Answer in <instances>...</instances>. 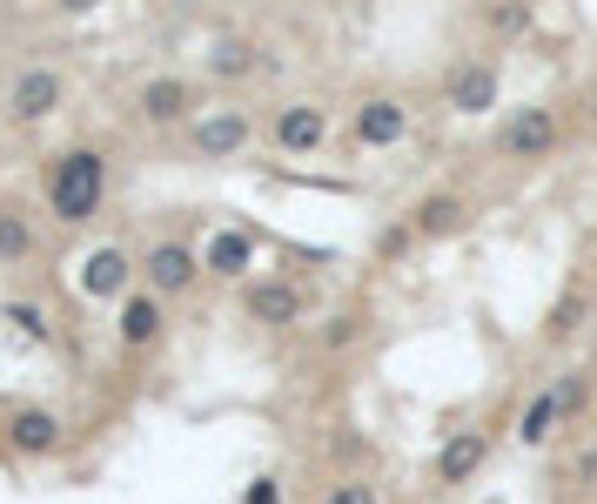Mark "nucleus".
<instances>
[{
  "label": "nucleus",
  "mask_w": 597,
  "mask_h": 504,
  "mask_svg": "<svg viewBox=\"0 0 597 504\" xmlns=\"http://www.w3.org/2000/svg\"><path fill=\"white\" fill-rule=\"evenodd\" d=\"M269 142L283 148V155H315V148L329 142V108H315V101H289V108H275Z\"/></svg>",
  "instance_id": "5"
},
{
  "label": "nucleus",
  "mask_w": 597,
  "mask_h": 504,
  "mask_svg": "<svg viewBox=\"0 0 597 504\" xmlns=\"http://www.w3.org/2000/svg\"><path fill=\"white\" fill-rule=\"evenodd\" d=\"M34 256V222L21 209H0V262H27Z\"/></svg>",
  "instance_id": "19"
},
{
  "label": "nucleus",
  "mask_w": 597,
  "mask_h": 504,
  "mask_svg": "<svg viewBox=\"0 0 597 504\" xmlns=\"http://www.w3.org/2000/svg\"><path fill=\"white\" fill-rule=\"evenodd\" d=\"M101 196H108V155L101 148H67L61 162L48 169V209L54 222H95L101 216Z\"/></svg>",
  "instance_id": "1"
},
{
  "label": "nucleus",
  "mask_w": 597,
  "mask_h": 504,
  "mask_svg": "<svg viewBox=\"0 0 597 504\" xmlns=\"http://www.w3.org/2000/svg\"><path fill=\"white\" fill-rule=\"evenodd\" d=\"M484 21H490V34H503V41H517V34L531 27V0H497V8H490Z\"/></svg>",
  "instance_id": "21"
},
{
  "label": "nucleus",
  "mask_w": 597,
  "mask_h": 504,
  "mask_svg": "<svg viewBox=\"0 0 597 504\" xmlns=\"http://www.w3.org/2000/svg\"><path fill=\"white\" fill-rule=\"evenodd\" d=\"M490 464V431H457L444 451H436V484L444 491H457V484H470L476 471Z\"/></svg>",
  "instance_id": "9"
},
{
  "label": "nucleus",
  "mask_w": 597,
  "mask_h": 504,
  "mask_svg": "<svg viewBox=\"0 0 597 504\" xmlns=\"http://www.w3.org/2000/svg\"><path fill=\"white\" fill-rule=\"evenodd\" d=\"M557 417H564V397H557V391H537L524 410H517V438H524V444H544V438L557 431Z\"/></svg>",
  "instance_id": "18"
},
{
  "label": "nucleus",
  "mask_w": 597,
  "mask_h": 504,
  "mask_svg": "<svg viewBox=\"0 0 597 504\" xmlns=\"http://www.w3.org/2000/svg\"><path fill=\"white\" fill-rule=\"evenodd\" d=\"M410 243H416V229H410V222H396V229H389V236H383L376 249H383V256H403Z\"/></svg>",
  "instance_id": "25"
},
{
  "label": "nucleus",
  "mask_w": 597,
  "mask_h": 504,
  "mask_svg": "<svg viewBox=\"0 0 597 504\" xmlns=\"http://www.w3.org/2000/svg\"><path fill=\"white\" fill-rule=\"evenodd\" d=\"M242 504H283V484H275V478H256V484L242 491Z\"/></svg>",
  "instance_id": "26"
},
{
  "label": "nucleus",
  "mask_w": 597,
  "mask_h": 504,
  "mask_svg": "<svg viewBox=\"0 0 597 504\" xmlns=\"http://www.w3.org/2000/svg\"><path fill=\"white\" fill-rule=\"evenodd\" d=\"M557 135H564V122H557V108H510V122L497 128V148L510 155V162H544V155L557 148Z\"/></svg>",
  "instance_id": "2"
},
{
  "label": "nucleus",
  "mask_w": 597,
  "mask_h": 504,
  "mask_svg": "<svg viewBox=\"0 0 597 504\" xmlns=\"http://www.w3.org/2000/svg\"><path fill=\"white\" fill-rule=\"evenodd\" d=\"M577 309H584L577 296H564V303H557V309H550V336H571V330H577Z\"/></svg>",
  "instance_id": "24"
},
{
  "label": "nucleus",
  "mask_w": 597,
  "mask_h": 504,
  "mask_svg": "<svg viewBox=\"0 0 597 504\" xmlns=\"http://www.w3.org/2000/svg\"><path fill=\"white\" fill-rule=\"evenodd\" d=\"M0 317H8L27 343H54V323L41 317V309H34V303H8V309H0Z\"/></svg>",
  "instance_id": "20"
},
{
  "label": "nucleus",
  "mask_w": 597,
  "mask_h": 504,
  "mask_svg": "<svg viewBox=\"0 0 597 504\" xmlns=\"http://www.w3.org/2000/svg\"><path fill=\"white\" fill-rule=\"evenodd\" d=\"M256 67H269V54L256 41H215L209 48V74H215V82H249Z\"/></svg>",
  "instance_id": "17"
},
{
  "label": "nucleus",
  "mask_w": 597,
  "mask_h": 504,
  "mask_svg": "<svg viewBox=\"0 0 597 504\" xmlns=\"http://www.w3.org/2000/svg\"><path fill=\"white\" fill-rule=\"evenodd\" d=\"M450 108H457V114L497 108V67H490V61H463V67L450 74Z\"/></svg>",
  "instance_id": "14"
},
{
  "label": "nucleus",
  "mask_w": 597,
  "mask_h": 504,
  "mask_svg": "<svg viewBox=\"0 0 597 504\" xmlns=\"http://www.w3.org/2000/svg\"><path fill=\"white\" fill-rule=\"evenodd\" d=\"M61 8H67V14H88V8H101V0H61Z\"/></svg>",
  "instance_id": "27"
},
{
  "label": "nucleus",
  "mask_w": 597,
  "mask_h": 504,
  "mask_svg": "<svg viewBox=\"0 0 597 504\" xmlns=\"http://www.w3.org/2000/svg\"><path fill=\"white\" fill-rule=\"evenodd\" d=\"M61 108V74L54 67H21L14 88H8V114L14 122H48Z\"/></svg>",
  "instance_id": "7"
},
{
  "label": "nucleus",
  "mask_w": 597,
  "mask_h": 504,
  "mask_svg": "<svg viewBox=\"0 0 597 504\" xmlns=\"http://www.w3.org/2000/svg\"><path fill=\"white\" fill-rule=\"evenodd\" d=\"M590 128H597V95H590Z\"/></svg>",
  "instance_id": "28"
},
{
  "label": "nucleus",
  "mask_w": 597,
  "mask_h": 504,
  "mask_svg": "<svg viewBox=\"0 0 597 504\" xmlns=\"http://www.w3.org/2000/svg\"><path fill=\"white\" fill-rule=\"evenodd\" d=\"M202 269H215V276L242 283L256 269V236H242V229H215V236L202 243Z\"/></svg>",
  "instance_id": "11"
},
{
  "label": "nucleus",
  "mask_w": 597,
  "mask_h": 504,
  "mask_svg": "<svg viewBox=\"0 0 597 504\" xmlns=\"http://www.w3.org/2000/svg\"><path fill=\"white\" fill-rule=\"evenodd\" d=\"M195 276H202V256H195L188 243H148V256H141V283H148L154 296H188Z\"/></svg>",
  "instance_id": "4"
},
{
  "label": "nucleus",
  "mask_w": 597,
  "mask_h": 504,
  "mask_svg": "<svg viewBox=\"0 0 597 504\" xmlns=\"http://www.w3.org/2000/svg\"><path fill=\"white\" fill-rule=\"evenodd\" d=\"M242 309H249V323H262V330H296L309 303H302L296 283L269 276V283H249V290H242Z\"/></svg>",
  "instance_id": "6"
},
{
  "label": "nucleus",
  "mask_w": 597,
  "mask_h": 504,
  "mask_svg": "<svg viewBox=\"0 0 597 504\" xmlns=\"http://www.w3.org/2000/svg\"><path fill=\"white\" fill-rule=\"evenodd\" d=\"M356 336H363V317H356V309H343V317H329L323 330H315V343H323V351H349Z\"/></svg>",
  "instance_id": "22"
},
{
  "label": "nucleus",
  "mask_w": 597,
  "mask_h": 504,
  "mask_svg": "<svg viewBox=\"0 0 597 504\" xmlns=\"http://www.w3.org/2000/svg\"><path fill=\"white\" fill-rule=\"evenodd\" d=\"M8 444H14L21 457H48V451L61 444V417H54V410H14V417H8Z\"/></svg>",
  "instance_id": "16"
},
{
  "label": "nucleus",
  "mask_w": 597,
  "mask_h": 504,
  "mask_svg": "<svg viewBox=\"0 0 597 504\" xmlns=\"http://www.w3.org/2000/svg\"><path fill=\"white\" fill-rule=\"evenodd\" d=\"M188 142H195L202 162H228V155H242V148L256 142V122H249L242 108H209V114H195Z\"/></svg>",
  "instance_id": "3"
},
{
  "label": "nucleus",
  "mask_w": 597,
  "mask_h": 504,
  "mask_svg": "<svg viewBox=\"0 0 597 504\" xmlns=\"http://www.w3.org/2000/svg\"><path fill=\"white\" fill-rule=\"evenodd\" d=\"M323 504H383V491H376L370 478H336Z\"/></svg>",
  "instance_id": "23"
},
{
  "label": "nucleus",
  "mask_w": 597,
  "mask_h": 504,
  "mask_svg": "<svg viewBox=\"0 0 597 504\" xmlns=\"http://www.w3.org/2000/svg\"><path fill=\"white\" fill-rule=\"evenodd\" d=\"M470 222V202L463 196H423L416 209H410V229L423 243H444V236H457V229Z\"/></svg>",
  "instance_id": "15"
},
{
  "label": "nucleus",
  "mask_w": 597,
  "mask_h": 504,
  "mask_svg": "<svg viewBox=\"0 0 597 504\" xmlns=\"http://www.w3.org/2000/svg\"><path fill=\"white\" fill-rule=\"evenodd\" d=\"M188 108H195V88L175 82V74H154V82L141 88V122H154V128L188 122Z\"/></svg>",
  "instance_id": "10"
},
{
  "label": "nucleus",
  "mask_w": 597,
  "mask_h": 504,
  "mask_svg": "<svg viewBox=\"0 0 597 504\" xmlns=\"http://www.w3.org/2000/svg\"><path fill=\"white\" fill-rule=\"evenodd\" d=\"M135 276H141V269H135L122 249H95V256L82 262V290H88V296H101V303H108V296H128V283H135Z\"/></svg>",
  "instance_id": "13"
},
{
  "label": "nucleus",
  "mask_w": 597,
  "mask_h": 504,
  "mask_svg": "<svg viewBox=\"0 0 597 504\" xmlns=\"http://www.w3.org/2000/svg\"><path fill=\"white\" fill-rule=\"evenodd\" d=\"M403 135H410V108L396 95H370L363 108H356V142L363 148H396Z\"/></svg>",
  "instance_id": "8"
},
{
  "label": "nucleus",
  "mask_w": 597,
  "mask_h": 504,
  "mask_svg": "<svg viewBox=\"0 0 597 504\" xmlns=\"http://www.w3.org/2000/svg\"><path fill=\"white\" fill-rule=\"evenodd\" d=\"M162 296H154V290H141V296H122V323H114V330H122V343H128V351H148V343H162Z\"/></svg>",
  "instance_id": "12"
}]
</instances>
